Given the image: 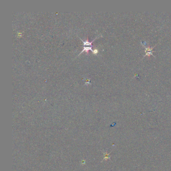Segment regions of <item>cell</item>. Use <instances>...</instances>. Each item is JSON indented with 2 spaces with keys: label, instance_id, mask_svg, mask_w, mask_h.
<instances>
[{
  "label": "cell",
  "instance_id": "6da1fadb",
  "mask_svg": "<svg viewBox=\"0 0 171 171\" xmlns=\"http://www.w3.org/2000/svg\"><path fill=\"white\" fill-rule=\"evenodd\" d=\"M96 39V38L95 39ZM80 39L82 40V41L83 42V44H83V45H84L83 49L82 51H81V52L80 53H82L84 51H86V52H87V51H89V50H92V51H93V50H92V43L93 42L95 41V39L91 42H89L88 40H86V41H84V40H82L81 39Z\"/></svg>",
  "mask_w": 171,
  "mask_h": 171
},
{
  "label": "cell",
  "instance_id": "7a4b0ae2",
  "mask_svg": "<svg viewBox=\"0 0 171 171\" xmlns=\"http://www.w3.org/2000/svg\"><path fill=\"white\" fill-rule=\"evenodd\" d=\"M141 44H142V45L146 49V54L145 55L144 57L146 56H150V55H152L153 56V57H155V56L153 55V48L152 47H146V46H145L142 43V42H141Z\"/></svg>",
  "mask_w": 171,
  "mask_h": 171
},
{
  "label": "cell",
  "instance_id": "3957f363",
  "mask_svg": "<svg viewBox=\"0 0 171 171\" xmlns=\"http://www.w3.org/2000/svg\"><path fill=\"white\" fill-rule=\"evenodd\" d=\"M104 160H107V159H109L110 158L109 155V154L106 153H104Z\"/></svg>",
  "mask_w": 171,
  "mask_h": 171
}]
</instances>
